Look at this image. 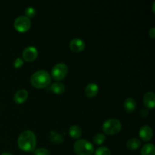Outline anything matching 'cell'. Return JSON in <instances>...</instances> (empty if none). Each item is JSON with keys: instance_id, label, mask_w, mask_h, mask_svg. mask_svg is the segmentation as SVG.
I'll return each instance as SVG.
<instances>
[{"instance_id": "obj_22", "label": "cell", "mask_w": 155, "mask_h": 155, "mask_svg": "<svg viewBox=\"0 0 155 155\" xmlns=\"http://www.w3.org/2000/svg\"><path fill=\"white\" fill-rule=\"evenodd\" d=\"M33 154H34V155H50L48 150H47L46 148H44L35 149L34 151H33Z\"/></svg>"}, {"instance_id": "obj_19", "label": "cell", "mask_w": 155, "mask_h": 155, "mask_svg": "<svg viewBox=\"0 0 155 155\" xmlns=\"http://www.w3.org/2000/svg\"><path fill=\"white\" fill-rule=\"evenodd\" d=\"M105 135L103 133H96L93 137V142L96 145H101L105 141Z\"/></svg>"}, {"instance_id": "obj_4", "label": "cell", "mask_w": 155, "mask_h": 155, "mask_svg": "<svg viewBox=\"0 0 155 155\" xmlns=\"http://www.w3.org/2000/svg\"><path fill=\"white\" fill-rule=\"evenodd\" d=\"M122 128L120 121L117 118H110L102 124V130L107 135H115L119 133Z\"/></svg>"}, {"instance_id": "obj_6", "label": "cell", "mask_w": 155, "mask_h": 155, "mask_svg": "<svg viewBox=\"0 0 155 155\" xmlns=\"http://www.w3.org/2000/svg\"><path fill=\"white\" fill-rule=\"evenodd\" d=\"M68 68L66 64L61 63L56 64L51 69V77L55 80H61L68 74Z\"/></svg>"}, {"instance_id": "obj_17", "label": "cell", "mask_w": 155, "mask_h": 155, "mask_svg": "<svg viewBox=\"0 0 155 155\" xmlns=\"http://www.w3.org/2000/svg\"><path fill=\"white\" fill-rule=\"evenodd\" d=\"M141 155H155V147L153 144H145L141 150Z\"/></svg>"}, {"instance_id": "obj_15", "label": "cell", "mask_w": 155, "mask_h": 155, "mask_svg": "<svg viewBox=\"0 0 155 155\" xmlns=\"http://www.w3.org/2000/svg\"><path fill=\"white\" fill-rule=\"evenodd\" d=\"M141 145H142V142L139 139H136V138H132V139H129L127 143V148L132 151L138 149Z\"/></svg>"}, {"instance_id": "obj_7", "label": "cell", "mask_w": 155, "mask_h": 155, "mask_svg": "<svg viewBox=\"0 0 155 155\" xmlns=\"http://www.w3.org/2000/svg\"><path fill=\"white\" fill-rule=\"evenodd\" d=\"M23 58L26 61H33L37 58L38 50L35 46H27L24 49L22 53Z\"/></svg>"}, {"instance_id": "obj_11", "label": "cell", "mask_w": 155, "mask_h": 155, "mask_svg": "<svg viewBox=\"0 0 155 155\" xmlns=\"http://www.w3.org/2000/svg\"><path fill=\"white\" fill-rule=\"evenodd\" d=\"M143 102L145 107L148 109H153L155 105V95L154 92H148L143 97Z\"/></svg>"}, {"instance_id": "obj_9", "label": "cell", "mask_w": 155, "mask_h": 155, "mask_svg": "<svg viewBox=\"0 0 155 155\" xmlns=\"http://www.w3.org/2000/svg\"><path fill=\"white\" fill-rule=\"evenodd\" d=\"M139 136L145 142H148V141L151 140L153 136L152 129L148 125L142 126L140 130H139Z\"/></svg>"}, {"instance_id": "obj_3", "label": "cell", "mask_w": 155, "mask_h": 155, "mask_svg": "<svg viewBox=\"0 0 155 155\" xmlns=\"http://www.w3.org/2000/svg\"><path fill=\"white\" fill-rule=\"evenodd\" d=\"M94 151L93 145L86 139H78L74 143V151L78 155H92Z\"/></svg>"}, {"instance_id": "obj_10", "label": "cell", "mask_w": 155, "mask_h": 155, "mask_svg": "<svg viewBox=\"0 0 155 155\" xmlns=\"http://www.w3.org/2000/svg\"><path fill=\"white\" fill-rule=\"evenodd\" d=\"M28 92L25 89H21L15 92L14 95V101L17 104H23L28 98Z\"/></svg>"}, {"instance_id": "obj_14", "label": "cell", "mask_w": 155, "mask_h": 155, "mask_svg": "<svg viewBox=\"0 0 155 155\" xmlns=\"http://www.w3.org/2000/svg\"><path fill=\"white\" fill-rule=\"evenodd\" d=\"M124 106L127 112H133L136 108V102L133 98H127L124 101Z\"/></svg>"}, {"instance_id": "obj_5", "label": "cell", "mask_w": 155, "mask_h": 155, "mask_svg": "<svg viewBox=\"0 0 155 155\" xmlns=\"http://www.w3.org/2000/svg\"><path fill=\"white\" fill-rule=\"evenodd\" d=\"M31 26V21L29 18L25 15L18 17L14 21V27L20 33H25Z\"/></svg>"}, {"instance_id": "obj_24", "label": "cell", "mask_w": 155, "mask_h": 155, "mask_svg": "<svg viewBox=\"0 0 155 155\" xmlns=\"http://www.w3.org/2000/svg\"><path fill=\"white\" fill-rule=\"evenodd\" d=\"M140 114L142 117H145L148 114V108H143L140 112Z\"/></svg>"}, {"instance_id": "obj_13", "label": "cell", "mask_w": 155, "mask_h": 155, "mask_svg": "<svg viewBox=\"0 0 155 155\" xmlns=\"http://www.w3.org/2000/svg\"><path fill=\"white\" fill-rule=\"evenodd\" d=\"M69 135L74 139H80L82 135V130L79 126L73 125L69 129Z\"/></svg>"}, {"instance_id": "obj_26", "label": "cell", "mask_w": 155, "mask_h": 155, "mask_svg": "<svg viewBox=\"0 0 155 155\" xmlns=\"http://www.w3.org/2000/svg\"><path fill=\"white\" fill-rule=\"evenodd\" d=\"M1 155H12V154H10V153H8V152H4V153H2Z\"/></svg>"}, {"instance_id": "obj_21", "label": "cell", "mask_w": 155, "mask_h": 155, "mask_svg": "<svg viewBox=\"0 0 155 155\" xmlns=\"http://www.w3.org/2000/svg\"><path fill=\"white\" fill-rule=\"evenodd\" d=\"M25 16H27V18H33V17H34L35 15H36V9L33 7H31V6L27 7V8L25 9Z\"/></svg>"}, {"instance_id": "obj_1", "label": "cell", "mask_w": 155, "mask_h": 155, "mask_svg": "<svg viewBox=\"0 0 155 155\" xmlns=\"http://www.w3.org/2000/svg\"><path fill=\"white\" fill-rule=\"evenodd\" d=\"M18 147L22 151L30 152L35 150L36 145V137L31 130H25L20 134L18 139Z\"/></svg>"}, {"instance_id": "obj_27", "label": "cell", "mask_w": 155, "mask_h": 155, "mask_svg": "<svg viewBox=\"0 0 155 155\" xmlns=\"http://www.w3.org/2000/svg\"><path fill=\"white\" fill-rule=\"evenodd\" d=\"M154 5H155V2H153V5H152V8H153V12H154Z\"/></svg>"}, {"instance_id": "obj_20", "label": "cell", "mask_w": 155, "mask_h": 155, "mask_svg": "<svg viewBox=\"0 0 155 155\" xmlns=\"http://www.w3.org/2000/svg\"><path fill=\"white\" fill-rule=\"evenodd\" d=\"M95 155H110V151L107 147L101 146L95 150Z\"/></svg>"}, {"instance_id": "obj_23", "label": "cell", "mask_w": 155, "mask_h": 155, "mask_svg": "<svg viewBox=\"0 0 155 155\" xmlns=\"http://www.w3.org/2000/svg\"><path fill=\"white\" fill-rule=\"evenodd\" d=\"M24 64V60L21 58H17L15 61H14V67L15 68H21L22 65Z\"/></svg>"}, {"instance_id": "obj_8", "label": "cell", "mask_w": 155, "mask_h": 155, "mask_svg": "<svg viewBox=\"0 0 155 155\" xmlns=\"http://www.w3.org/2000/svg\"><path fill=\"white\" fill-rule=\"evenodd\" d=\"M69 46L73 51L80 52L84 49L86 47V44H85L84 41L80 38H74L70 42Z\"/></svg>"}, {"instance_id": "obj_2", "label": "cell", "mask_w": 155, "mask_h": 155, "mask_svg": "<svg viewBox=\"0 0 155 155\" xmlns=\"http://www.w3.org/2000/svg\"><path fill=\"white\" fill-rule=\"evenodd\" d=\"M51 81V75L48 71L44 70H39L32 74L30 77L31 85L37 89H43L48 87Z\"/></svg>"}, {"instance_id": "obj_12", "label": "cell", "mask_w": 155, "mask_h": 155, "mask_svg": "<svg viewBox=\"0 0 155 155\" xmlns=\"http://www.w3.org/2000/svg\"><path fill=\"white\" fill-rule=\"evenodd\" d=\"M99 87L95 83H90L85 88V93L89 98H93L98 94Z\"/></svg>"}, {"instance_id": "obj_18", "label": "cell", "mask_w": 155, "mask_h": 155, "mask_svg": "<svg viewBox=\"0 0 155 155\" xmlns=\"http://www.w3.org/2000/svg\"><path fill=\"white\" fill-rule=\"evenodd\" d=\"M49 139L51 142L55 144H59L64 141V138L62 135L56 133L55 131H51L49 134Z\"/></svg>"}, {"instance_id": "obj_16", "label": "cell", "mask_w": 155, "mask_h": 155, "mask_svg": "<svg viewBox=\"0 0 155 155\" xmlns=\"http://www.w3.org/2000/svg\"><path fill=\"white\" fill-rule=\"evenodd\" d=\"M50 89L54 93L60 95L64 92L65 91V86L63 83H60V82H56V83H52V85L50 87Z\"/></svg>"}, {"instance_id": "obj_25", "label": "cell", "mask_w": 155, "mask_h": 155, "mask_svg": "<svg viewBox=\"0 0 155 155\" xmlns=\"http://www.w3.org/2000/svg\"><path fill=\"white\" fill-rule=\"evenodd\" d=\"M148 34H149L150 37L154 39L155 37V27H152V28L150 29L149 32H148Z\"/></svg>"}]
</instances>
